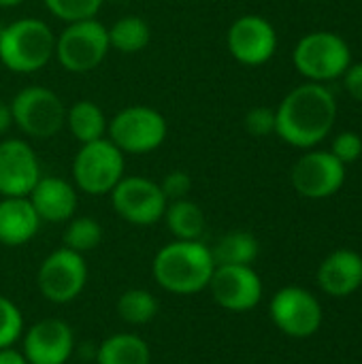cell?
<instances>
[{"label": "cell", "mask_w": 362, "mask_h": 364, "mask_svg": "<svg viewBox=\"0 0 362 364\" xmlns=\"http://www.w3.org/2000/svg\"><path fill=\"white\" fill-rule=\"evenodd\" d=\"M337 100L324 83L307 81L284 96L275 109V134L299 149H312L335 128Z\"/></svg>", "instance_id": "6da1fadb"}, {"label": "cell", "mask_w": 362, "mask_h": 364, "mask_svg": "<svg viewBox=\"0 0 362 364\" xmlns=\"http://www.w3.org/2000/svg\"><path fill=\"white\" fill-rule=\"evenodd\" d=\"M215 262L203 241H173L154 258L156 282L173 294H196L209 288Z\"/></svg>", "instance_id": "7a4b0ae2"}, {"label": "cell", "mask_w": 362, "mask_h": 364, "mask_svg": "<svg viewBox=\"0 0 362 364\" xmlns=\"http://www.w3.org/2000/svg\"><path fill=\"white\" fill-rule=\"evenodd\" d=\"M55 53V34L36 17H19L0 32V62L15 75L43 70Z\"/></svg>", "instance_id": "3957f363"}, {"label": "cell", "mask_w": 362, "mask_h": 364, "mask_svg": "<svg viewBox=\"0 0 362 364\" xmlns=\"http://www.w3.org/2000/svg\"><path fill=\"white\" fill-rule=\"evenodd\" d=\"M169 134V124L160 111L147 105H132L117 111L107 126V139L126 156L156 151Z\"/></svg>", "instance_id": "277c9868"}, {"label": "cell", "mask_w": 362, "mask_h": 364, "mask_svg": "<svg viewBox=\"0 0 362 364\" xmlns=\"http://www.w3.org/2000/svg\"><path fill=\"white\" fill-rule=\"evenodd\" d=\"M109 51L107 26L94 17L66 23V28L55 36L53 58L64 70L73 75H85L98 68Z\"/></svg>", "instance_id": "5b68a950"}, {"label": "cell", "mask_w": 362, "mask_h": 364, "mask_svg": "<svg viewBox=\"0 0 362 364\" xmlns=\"http://www.w3.org/2000/svg\"><path fill=\"white\" fill-rule=\"evenodd\" d=\"M294 68L314 83H326L344 77L352 64V49L335 32H309L292 51Z\"/></svg>", "instance_id": "8992f818"}, {"label": "cell", "mask_w": 362, "mask_h": 364, "mask_svg": "<svg viewBox=\"0 0 362 364\" xmlns=\"http://www.w3.org/2000/svg\"><path fill=\"white\" fill-rule=\"evenodd\" d=\"M9 105L13 126H17L30 139L47 141L66 124L64 100L45 85H28L19 90Z\"/></svg>", "instance_id": "52a82bcc"}, {"label": "cell", "mask_w": 362, "mask_h": 364, "mask_svg": "<svg viewBox=\"0 0 362 364\" xmlns=\"http://www.w3.org/2000/svg\"><path fill=\"white\" fill-rule=\"evenodd\" d=\"M126 171L124 154L105 136L92 143H83L73 160L75 188L90 196L111 194Z\"/></svg>", "instance_id": "ba28073f"}, {"label": "cell", "mask_w": 362, "mask_h": 364, "mask_svg": "<svg viewBox=\"0 0 362 364\" xmlns=\"http://www.w3.org/2000/svg\"><path fill=\"white\" fill-rule=\"evenodd\" d=\"M36 282H38L41 294L47 301L55 305L70 303L85 288V282H87L85 260L81 254L68 247H60L43 260Z\"/></svg>", "instance_id": "9c48e42d"}, {"label": "cell", "mask_w": 362, "mask_h": 364, "mask_svg": "<svg viewBox=\"0 0 362 364\" xmlns=\"http://www.w3.org/2000/svg\"><path fill=\"white\" fill-rule=\"evenodd\" d=\"M111 205L115 213L134 226H151L162 220L169 200L164 198L160 183L147 177H122L111 190Z\"/></svg>", "instance_id": "30bf717a"}, {"label": "cell", "mask_w": 362, "mask_h": 364, "mask_svg": "<svg viewBox=\"0 0 362 364\" xmlns=\"http://www.w3.org/2000/svg\"><path fill=\"white\" fill-rule=\"evenodd\" d=\"M269 311H271L275 326L292 339L314 337L322 326L320 301L309 290L299 288V286L282 288L271 299Z\"/></svg>", "instance_id": "8fae6325"}, {"label": "cell", "mask_w": 362, "mask_h": 364, "mask_svg": "<svg viewBox=\"0 0 362 364\" xmlns=\"http://www.w3.org/2000/svg\"><path fill=\"white\" fill-rule=\"evenodd\" d=\"M226 47L239 64L262 66L275 55L277 32L262 15H241L228 28Z\"/></svg>", "instance_id": "7c38bea8"}, {"label": "cell", "mask_w": 362, "mask_h": 364, "mask_svg": "<svg viewBox=\"0 0 362 364\" xmlns=\"http://www.w3.org/2000/svg\"><path fill=\"white\" fill-rule=\"evenodd\" d=\"M290 179L301 196L312 200L329 198L346 183V164L331 151H309L297 160Z\"/></svg>", "instance_id": "4fadbf2b"}, {"label": "cell", "mask_w": 362, "mask_h": 364, "mask_svg": "<svg viewBox=\"0 0 362 364\" xmlns=\"http://www.w3.org/2000/svg\"><path fill=\"white\" fill-rule=\"evenodd\" d=\"M209 290L213 301L228 311H250L262 299V282L252 267L222 264L213 269Z\"/></svg>", "instance_id": "5bb4252c"}, {"label": "cell", "mask_w": 362, "mask_h": 364, "mask_svg": "<svg viewBox=\"0 0 362 364\" xmlns=\"http://www.w3.org/2000/svg\"><path fill=\"white\" fill-rule=\"evenodd\" d=\"M41 164L23 139L0 141V196H28L41 179Z\"/></svg>", "instance_id": "9a60e30c"}, {"label": "cell", "mask_w": 362, "mask_h": 364, "mask_svg": "<svg viewBox=\"0 0 362 364\" xmlns=\"http://www.w3.org/2000/svg\"><path fill=\"white\" fill-rule=\"evenodd\" d=\"M75 348L73 331L66 322L47 318L30 326L23 335V356L28 364H64Z\"/></svg>", "instance_id": "2e32d148"}, {"label": "cell", "mask_w": 362, "mask_h": 364, "mask_svg": "<svg viewBox=\"0 0 362 364\" xmlns=\"http://www.w3.org/2000/svg\"><path fill=\"white\" fill-rule=\"evenodd\" d=\"M41 222H68L77 211V190L62 177H41L28 194Z\"/></svg>", "instance_id": "e0dca14e"}, {"label": "cell", "mask_w": 362, "mask_h": 364, "mask_svg": "<svg viewBox=\"0 0 362 364\" xmlns=\"http://www.w3.org/2000/svg\"><path fill=\"white\" fill-rule=\"evenodd\" d=\"M320 288L335 299L354 294L362 286V256L352 250H337L318 269Z\"/></svg>", "instance_id": "ac0fdd59"}, {"label": "cell", "mask_w": 362, "mask_h": 364, "mask_svg": "<svg viewBox=\"0 0 362 364\" xmlns=\"http://www.w3.org/2000/svg\"><path fill=\"white\" fill-rule=\"evenodd\" d=\"M41 226L28 196H4L0 200V243L6 247H19L28 243Z\"/></svg>", "instance_id": "d6986e66"}, {"label": "cell", "mask_w": 362, "mask_h": 364, "mask_svg": "<svg viewBox=\"0 0 362 364\" xmlns=\"http://www.w3.org/2000/svg\"><path fill=\"white\" fill-rule=\"evenodd\" d=\"M70 134L83 145L107 136L109 117L94 100H77L66 109V124Z\"/></svg>", "instance_id": "ffe728a7"}, {"label": "cell", "mask_w": 362, "mask_h": 364, "mask_svg": "<svg viewBox=\"0 0 362 364\" xmlns=\"http://www.w3.org/2000/svg\"><path fill=\"white\" fill-rule=\"evenodd\" d=\"M162 220L177 241H201L207 226L203 209L190 198L171 200L164 209Z\"/></svg>", "instance_id": "44dd1931"}, {"label": "cell", "mask_w": 362, "mask_h": 364, "mask_svg": "<svg viewBox=\"0 0 362 364\" xmlns=\"http://www.w3.org/2000/svg\"><path fill=\"white\" fill-rule=\"evenodd\" d=\"M151 363V352L149 346L128 333L111 335L107 337L98 352H96V364H149Z\"/></svg>", "instance_id": "7402d4cb"}, {"label": "cell", "mask_w": 362, "mask_h": 364, "mask_svg": "<svg viewBox=\"0 0 362 364\" xmlns=\"http://www.w3.org/2000/svg\"><path fill=\"white\" fill-rule=\"evenodd\" d=\"M258 241L252 232L247 230H233L224 235L213 247L211 256L215 267L222 264H241V267H252V262L258 258Z\"/></svg>", "instance_id": "603a6c76"}, {"label": "cell", "mask_w": 362, "mask_h": 364, "mask_svg": "<svg viewBox=\"0 0 362 364\" xmlns=\"http://www.w3.org/2000/svg\"><path fill=\"white\" fill-rule=\"evenodd\" d=\"M107 32H109V47L126 55L143 51L151 41V28L139 15H126L117 19L111 28H107Z\"/></svg>", "instance_id": "cb8c5ba5"}, {"label": "cell", "mask_w": 362, "mask_h": 364, "mask_svg": "<svg viewBox=\"0 0 362 364\" xmlns=\"http://www.w3.org/2000/svg\"><path fill=\"white\" fill-rule=\"evenodd\" d=\"M117 314L128 324H147L158 314V301L147 290H128L117 299Z\"/></svg>", "instance_id": "d4e9b609"}, {"label": "cell", "mask_w": 362, "mask_h": 364, "mask_svg": "<svg viewBox=\"0 0 362 364\" xmlns=\"http://www.w3.org/2000/svg\"><path fill=\"white\" fill-rule=\"evenodd\" d=\"M102 241V226L94 218H70L64 230V247L85 254L100 245Z\"/></svg>", "instance_id": "484cf974"}, {"label": "cell", "mask_w": 362, "mask_h": 364, "mask_svg": "<svg viewBox=\"0 0 362 364\" xmlns=\"http://www.w3.org/2000/svg\"><path fill=\"white\" fill-rule=\"evenodd\" d=\"M47 11L64 23L94 19L105 0H43Z\"/></svg>", "instance_id": "4316f807"}, {"label": "cell", "mask_w": 362, "mask_h": 364, "mask_svg": "<svg viewBox=\"0 0 362 364\" xmlns=\"http://www.w3.org/2000/svg\"><path fill=\"white\" fill-rule=\"evenodd\" d=\"M21 331H23L21 311L11 299L0 296V350L13 348V343L21 337Z\"/></svg>", "instance_id": "83f0119b"}, {"label": "cell", "mask_w": 362, "mask_h": 364, "mask_svg": "<svg viewBox=\"0 0 362 364\" xmlns=\"http://www.w3.org/2000/svg\"><path fill=\"white\" fill-rule=\"evenodd\" d=\"M243 126L256 139L275 134V109H269V107H254V109H250L245 113Z\"/></svg>", "instance_id": "f1b7e54d"}, {"label": "cell", "mask_w": 362, "mask_h": 364, "mask_svg": "<svg viewBox=\"0 0 362 364\" xmlns=\"http://www.w3.org/2000/svg\"><path fill=\"white\" fill-rule=\"evenodd\" d=\"M331 154L344 164L356 162L362 156V136L358 132H339L333 141Z\"/></svg>", "instance_id": "f546056e"}, {"label": "cell", "mask_w": 362, "mask_h": 364, "mask_svg": "<svg viewBox=\"0 0 362 364\" xmlns=\"http://www.w3.org/2000/svg\"><path fill=\"white\" fill-rule=\"evenodd\" d=\"M160 190L164 194V198L171 200H181L188 198L190 190H192V177L186 171H171L169 175H164V179L160 181Z\"/></svg>", "instance_id": "4dcf8cb0"}, {"label": "cell", "mask_w": 362, "mask_h": 364, "mask_svg": "<svg viewBox=\"0 0 362 364\" xmlns=\"http://www.w3.org/2000/svg\"><path fill=\"white\" fill-rule=\"evenodd\" d=\"M344 87L352 98L362 102V62L348 66V70L344 73Z\"/></svg>", "instance_id": "1f68e13d"}, {"label": "cell", "mask_w": 362, "mask_h": 364, "mask_svg": "<svg viewBox=\"0 0 362 364\" xmlns=\"http://www.w3.org/2000/svg\"><path fill=\"white\" fill-rule=\"evenodd\" d=\"M0 364H28L26 356L13 348H4L0 350Z\"/></svg>", "instance_id": "d6a6232c"}, {"label": "cell", "mask_w": 362, "mask_h": 364, "mask_svg": "<svg viewBox=\"0 0 362 364\" xmlns=\"http://www.w3.org/2000/svg\"><path fill=\"white\" fill-rule=\"evenodd\" d=\"M13 126V115H11V105L0 100V136L9 132V128Z\"/></svg>", "instance_id": "836d02e7"}, {"label": "cell", "mask_w": 362, "mask_h": 364, "mask_svg": "<svg viewBox=\"0 0 362 364\" xmlns=\"http://www.w3.org/2000/svg\"><path fill=\"white\" fill-rule=\"evenodd\" d=\"M23 0H0V9H15L19 6Z\"/></svg>", "instance_id": "e575fe53"}, {"label": "cell", "mask_w": 362, "mask_h": 364, "mask_svg": "<svg viewBox=\"0 0 362 364\" xmlns=\"http://www.w3.org/2000/svg\"><path fill=\"white\" fill-rule=\"evenodd\" d=\"M0 32H2V23H0Z\"/></svg>", "instance_id": "d590c367"}]
</instances>
